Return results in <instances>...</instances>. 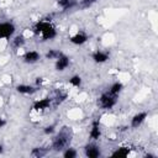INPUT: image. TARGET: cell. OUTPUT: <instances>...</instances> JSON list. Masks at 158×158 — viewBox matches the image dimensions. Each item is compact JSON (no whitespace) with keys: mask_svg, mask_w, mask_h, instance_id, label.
Masks as SVG:
<instances>
[{"mask_svg":"<svg viewBox=\"0 0 158 158\" xmlns=\"http://www.w3.org/2000/svg\"><path fill=\"white\" fill-rule=\"evenodd\" d=\"M74 132L72 130V127L68 126H63L58 132H56L53 135L52 138V143H51V149H53L54 152H62L64 148H67L68 146H70V142L73 139Z\"/></svg>","mask_w":158,"mask_h":158,"instance_id":"obj_1","label":"cell"},{"mask_svg":"<svg viewBox=\"0 0 158 158\" xmlns=\"http://www.w3.org/2000/svg\"><path fill=\"white\" fill-rule=\"evenodd\" d=\"M32 32L38 37H41L42 41H52L58 36L57 28L52 25L51 21H46V20L37 21L32 27Z\"/></svg>","mask_w":158,"mask_h":158,"instance_id":"obj_2","label":"cell"},{"mask_svg":"<svg viewBox=\"0 0 158 158\" xmlns=\"http://www.w3.org/2000/svg\"><path fill=\"white\" fill-rule=\"evenodd\" d=\"M117 101H118V95H114L109 91H105L99 96L98 105L102 110H111L112 107L116 106Z\"/></svg>","mask_w":158,"mask_h":158,"instance_id":"obj_3","label":"cell"},{"mask_svg":"<svg viewBox=\"0 0 158 158\" xmlns=\"http://www.w3.org/2000/svg\"><path fill=\"white\" fill-rule=\"evenodd\" d=\"M16 32V26L11 21L0 22V41L11 38Z\"/></svg>","mask_w":158,"mask_h":158,"instance_id":"obj_4","label":"cell"},{"mask_svg":"<svg viewBox=\"0 0 158 158\" xmlns=\"http://www.w3.org/2000/svg\"><path fill=\"white\" fill-rule=\"evenodd\" d=\"M53 104L52 98H41V99H36L32 104V110L35 112H42L47 109L51 107V105Z\"/></svg>","mask_w":158,"mask_h":158,"instance_id":"obj_5","label":"cell"},{"mask_svg":"<svg viewBox=\"0 0 158 158\" xmlns=\"http://www.w3.org/2000/svg\"><path fill=\"white\" fill-rule=\"evenodd\" d=\"M84 154L88 158H99L101 156L100 146H98L95 142H89L84 146Z\"/></svg>","mask_w":158,"mask_h":158,"instance_id":"obj_6","label":"cell"},{"mask_svg":"<svg viewBox=\"0 0 158 158\" xmlns=\"http://www.w3.org/2000/svg\"><path fill=\"white\" fill-rule=\"evenodd\" d=\"M88 40H89V35L85 33L84 31H77L69 36V42L74 46H83L88 42Z\"/></svg>","mask_w":158,"mask_h":158,"instance_id":"obj_7","label":"cell"},{"mask_svg":"<svg viewBox=\"0 0 158 158\" xmlns=\"http://www.w3.org/2000/svg\"><path fill=\"white\" fill-rule=\"evenodd\" d=\"M148 117V112L147 111H139L137 114H135L132 117H131V121H130V127L131 128H138L141 127L146 120Z\"/></svg>","mask_w":158,"mask_h":158,"instance_id":"obj_8","label":"cell"},{"mask_svg":"<svg viewBox=\"0 0 158 158\" xmlns=\"http://www.w3.org/2000/svg\"><path fill=\"white\" fill-rule=\"evenodd\" d=\"M69 65H70V58L67 54H64V53H62L54 60V69L57 72H64Z\"/></svg>","mask_w":158,"mask_h":158,"instance_id":"obj_9","label":"cell"},{"mask_svg":"<svg viewBox=\"0 0 158 158\" xmlns=\"http://www.w3.org/2000/svg\"><path fill=\"white\" fill-rule=\"evenodd\" d=\"M41 59V53L36 49H30V51H26L22 56V60L26 63V64H35L37 63L38 60Z\"/></svg>","mask_w":158,"mask_h":158,"instance_id":"obj_10","label":"cell"},{"mask_svg":"<svg viewBox=\"0 0 158 158\" xmlns=\"http://www.w3.org/2000/svg\"><path fill=\"white\" fill-rule=\"evenodd\" d=\"M89 137L91 141H98L101 137V126H100V120H94L91 122L90 130H89Z\"/></svg>","mask_w":158,"mask_h":158,"instance_id":"obj_11","label":"cell"},{"mask_svg":"<svg viewBox=\"0 0 158 158\" xmlns=\"http://www.w3.org/2000/svg\"><path fill=\"white\" fill-rule=\"evenodd\" d=\"M91 59L96 64H102V63H106L110 59V54L107 52H105V51L96 49V51H94L91 53Z\"/></svg>","mask_w":158,"mask_h":158,"instance_id":"obj_12","label":"cell"},{"mask_svg":"<svg viewBox=\"0 0 158 158\" xmlns=\"http://www.w3.org/2000/svg\"><path fill=\"white\" fill-rule=\"evenodd\" d=\"M40 90L38 86L36 85H30V84H19L16 85V91L22 94V95H32Z\"/></svg>","mask_w":158,"mask_h":158,"instance_id":"obj_13","label":"cell"},{"mask_svg":"<svg viewBox=\"0 0 158 158\" xmlns=\"http://www.w3.org/2000/svg\"><path fill=\"white\" fill-rule=\"evenodd\" d=\"M131 153V148L127 146H120L117 148H115L111 152V157H116V158H125L128 157Z\"/></svg>","mask_w":158,"mask_h":158,"instance_id":"obj_14","label":"cell"},{"mask_svg":"<svg viewBox=\"0 0 158 158\" xmlns=\"http://www.w3.org/2000/svg\"><path fill=\"white\" fill-rule=\"evenodd\" d=\"M56 2L62 9V11H69L78 6L77 0H56Z\"/></svg>","mask_w":158,"mask_h":158,"instance_id":"obj_15","label":"cell"},{"mask_svg":"<svg viewBox=\"0 0 158 158\" xmlns=\"http://www.w3.org/2000/svg\"><path fill=\"white\" fill-rule=\"evenodd\" d=\"M25 43H26V37H25L23 35H17V36H15V37L12 38V41H11L12 47L16 48V49H21V48L25 46Z\"/></svg>","mask_w":158,"mask_h":158,"instance_id":"obj_16","label":"cell"},{"mask_svg":"<svg viewBox=\"0 0 158 158\" xmlns=\"http://www.w3.org/2000/svg\"><path fill=\"white\" fill-rule=\"evenodd\" d=\"M122 90H123V84H122V81H120V80L114 81V83L109 86V89H107V91L111 93V94H114V95H118Z\"/></svg>","mask_w":158,"mask_h":158,"instance_id":"obj_17","label":"cell"},{"mask_svg":"<svg viewBox=\"0 0 158 158\" xmlns=\"http://www.w3.org/2000/svg\"><path fill=\"white\" fill-rule=\"evenodd\" d=\"M62 156L64 158H77L78 157V151L70 146H68L67 148H64L62 151Z\"/></svg>","mask_w":158,"mask_h":158,"instance_id":"obj_18","label":"cell"},{"mask_svg":"<svg viewBox=\"0 0 158 158\" xmlns=\"http://www.w3.org/2000/svg\"><path fill=\"white\" fill-rule=\"evenodd\" d=\"M63 52L62 51H59V49H54V48H51V49H48L47 52H46V54H44V58L46 59H48V60H51V59H57L60 54H62Z\"/></svg>","mask_w":158,"mask_h":158,"instance_id":"obj_19","label":"cell"},{"mask_svg":"<svg viewBox=\"0 0 158 158\" xmlns=\"http://www.w3.org/2000/svg\"><path fill=\"white\" fill-rule=\"evenodd\" d=\"M81 83H83V79L78 74H74V75H72L69 78V85L73 86V88H80L81 86Z\"/></svg>","mask_w":158,"mask_h":158,"instance_id":"obj_20","label":"cell"},{"mask_svg":"<svg viewBox=\"0 0 158 158\" xmlns=\"http://www.w3.org/2000/svg\"><path fill=\"white\" fill-rule=\"evenodd\" d=\"M47 152H48V149L44 148V147H35V148L31 151V156H32V157H37V158H40V157L46 156Z\"/></svg>","mask_w":158,"mask_h":158,"instance_id":"obj_21","label":"cell"},{"mask_svg":"<svg viewBox=\"0 0 158 158\" xmlns=\"http://www.w3.org/2000/svg\"><path fill=\"white\" fill-rule=\"evenodd\" d=\"M57 132V125L56 123H49L43 127V133L46 136H53Z\"/></svg>","mask_w":158,"mask_h":158,"instance_id":"obj_22","label":"cell"},{"mask_svg":"<svg viewBox=\"0 0 158 158\" xmlns=\"http://www.w3.org/2000/svg\"><path fill=\"white\" fill-rule=\"evenodd\" d=\"M43 83H44V78H41V77L36 78V80H35V85L38 86V88H41V85H42Z\"/></svg>","mask_w":158,"mask_h":158,"instance_id":"obj_23","label":"cell"},{"mask_svg":"<svg viewBox=\"0 0 158 158\" xmlns=\"http://www.w3.org/2000/svg\"><path fill=\"white\" fill-rule=\"evenodd\" d=\"M96 0H81V4L84 5V6H90L93 2H95Z\"/></svg>","mask_w":158,"mask_h":158,"instance_id":"obj_24","label":"cell"},{"mask_svg":"<svg viewBox=\"0 0 158 158\" xmlns=\"http://www.w3.org/2000/svg\"><path fill=\"white\" fill-rule=\"evenodd\" d=\"M6 123H7V122H6V120H5L4 117H0V130H1V128H4V127L6 126Z\"/></svg>","mask_w":158,"mask_h":158,"instance_id":"obj_25","label":"cell"},{"mask_svg":"<svg viewBox=\"0 0 158 158\" xmlns=\"http://www.w3.org/2000/svg\"><path fill=\"white\" fill-rule=\"evenodd\" d=\"M144 157H147V158H156L157 156H156V154H152V153H147Z\"/></svg>","mask_w":158,"mask_h":158,"instance_id":"obj_26","label":"cell"},{"mask_svg":"<svg viewBox=\"0 0 158 158\" xmlns=\"http://www.w3.org/2000/svg\"><path fill=\"white\" fill-rule=\"evenodd\" d=\"M4 151H5V147H4V144H2V143H0V154H2V153H4Z\"/></svg>","mask_w":158,"mask_h":158,"instance_id":"obj_27","label":"cell"}]
</instances>
